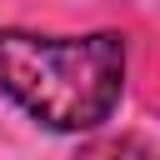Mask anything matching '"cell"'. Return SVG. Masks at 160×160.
<instances>
[{"instance_id":"2","label":"cell","mask_w":160,"mask_h":160,"mask_svg":"<svg viewBox=\"0 0 160 160\" xmlns=\"http://www.w3.org/2000/svg\"><path fill=\"white\" fill-rule=\"evenodd\" d=\"M75 160H155V150L145 140H135V135H105V140L80 145Z\"/></svg>"},{"instance_id":"1","label":"cell","mask_w":160,"mask_h":160,"mask_svg":"<svg viewBox=\"0 0 160 160\" xmlns=\"http://www.w3.org/2000/svg\"><path fill=\"white\" fill-rule=\"evenodd\" d=\"M0 95H10L45 130H95L125 95V40L95 35H35L0 30Z\"/></svg>"}]
</instances>
